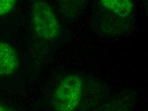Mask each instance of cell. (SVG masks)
I'll return each instance as SVG.
<instances>
[{"label":"cell","instance_id":"52a82bcc","mask_svg":"<svg viewBox=\"0 0 148 111\" xmlns=\"http://www.w3.org/2000/svg\"><path fill=\"white\" fill-rule=\"evenodd\" d=\"M62 1L66 2V3H79L82 1H84V0H62Z\"/></svg>","mask_w":148,"mask_h":111},{"label":"cell","instance_id":"3957f363","mask_svg":"<svg viewBox=\"0 0 148 111\" xmlns=\"http://www.w3.org/2000/svg\"><path fill=\"white\" fill-rule=\"evenodd\" d=\"M21 58L14 45L0 40V77H8L21 69Z\"/></svg>","mask_w":148,"mask_h":111},{"label":"cell","instance_id":"6da1fadb","mask_svg":"<svg viewBox=\"0 0 148 111\" xmlns=\"http://www.w3.org/2000/svg\"><path fill=\"white\" fill-rule=\"evenodd\" d=\"M30 29L36 50L53 52L63 40L62 26L49 0H29Z\"/></svg>","mask_w":148,"mask_h":111},{"label":"cell","instance_id":"5b68a950","mask_svg":"<svg viewBox=\"0 0 148 111\" xmlns=\"http://www.w3.org/2000/svg\"><path fill=\"white\" fill-rule=\"evenodd\" d=\"M19 5L20 0H0V27L13 22Z\"/></svg>","mask_w":148,"mask_h":111},{"label":"cell","instance_id":"277c9868","mask_svg":"<svg viewBox=\"0 0 148 111\" xmlns=\"http://www.w3.org/2000/svg\"><path fill=\"white\" fill-rule=\"evenodd\" d=\"M98 3L101 11L120 23L128 22L134 16V0H98Z\"/></svg>","mask_w":148,"mask_h":111},{"label":"cell","instance_id":"8992f818","mask_svg":"<svg viewBox=\"0 0 148 111\" xmlns=\"http://www.w3.org/2000/svg\"><path fill=\"white\" fill-rule=\"evenodd\" d=\"M0 111H16L10 107L8 106L7 105L0 101Z\"/></svg>","mask_w":148,"mask_h":111},{"label":"cell","instance_id":"7a4b0ae2","mask_svg":"<svg viewBox=\"0 0 148 111\" xmlns=\"http://www.w3.org/2000/svg\"><path fill=\"white\" fill-rule=\"evenodd\" d=\"M86 81L81 73L70 72L61 77L50 97L54 111H75L84 95Z\"/></svg>","mask_w":148,"mask_h":111}]
</instances>
